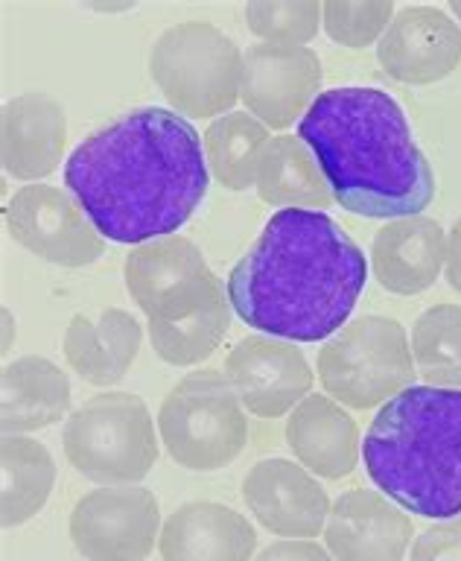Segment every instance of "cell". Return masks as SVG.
I'll use <instances>...</instances> for the list:
<instances>
[{
    "label": "cell",
    "mask_w": 461,
    "mask_h": 561,
    "mask_svg": "<svg viewBox=\"0 0 461 561\" xmlns=\"http://www.w3.org/2000/svg\"><path fill=\"white\" fill-rule=\"evenodd\" d=\"M65 187L105 240L170 237L208 193L205 140L170 108H131L70 152Z\"/></svg>",
    "instance_id": "6da1fadb"
},
{
    "label": "cell",
    "mask_w": 461,
    "mask_h": 561,
    "mask_svg": "<svg viewBox=\"0 0 461 561\" xmlns=\"http://www.w3.org/2000/svg\"><path fill=\"white\" fill-rule=\"evenodd\" d=\"M368 263L324 210L284 208L228 272V298L249 328L289 342H319L348 324Z\"/></svg>",
    "instance_id": "7a4b0ae2"
},
{
    "label": "cell",
    "mask_w": 461,
    "mask_h": 561,
    "mask_svg": "<svg viewBox=\"0 0 461 561\" xmlns=\"http://www.w3.org/2000/svg\"><path fill=\"white\" fill-rule=\"evenodd\" d=\"M333 199L368 219L418 217L436 196V175L420 152L406 114L380 88L322 91L298 123Z\"/></svg>",
    "instance_id": "3957f363"
},
{
    "label": "cell",
    "mask_w": 461,
    "mask_h": 561,
    "mask_svg": "<svg viewBox=\"0 0 461 561\" xmlns=\"http://www.w3.org/2000/svg\"><path fill=\"white\" fill-rule=\"evenodd\" d=\"M368 477L427 520L461 515V389L410 386L380 407L362 442Z\"/></svg>",
    "instance_id": "277c9868"
},
{
    "label": "cell",
    "mask_w": 461,
    "mask_h": 561,
    "mask_svg": "<svg viewBox=\"0 0 461 561\" xmlns=\"http://www.w3.org/2000/svg\"><path fill=\"white\" fill-rule=\"evenodd\" d=\"M149 73L182 117L231 114L243 85V53L208 21H184L158 35Z\"/></svg>",
    "instance_id": "5b68a950"
},
{
    "label": "cell",
    "mask_w": 461,
    "mask_h": 561,
    "mask_svg": "<svg viewBox=\"0 0 461 561\" xmlns=\"http://www.w3.org/2000/svg\"><path fill=\"white\" fill-rule=\"evenodd\" d=\"M68 462L100 485H138L158 459L155 421L138 394H94L61 430Z\"/></svg>",
    "instance_id": "8992f818"
},
{
    "label": "cell",
    "mask_w": 461,
    "mask_h": 561,
    "mask_svg": "<svg viewBox=\"0 0 461 561\" xmlns=\"http://www.w3.org/2000/svg\"><path fill=\"white\" fill-rule=\"evenodd\" d=\"M319 377L350 410L389 403L418 377L406 328L389 316H359L322 345Z\"/></svg>",
    "instance_id": "52a82bcc"
},
{
    "label": "cell",
    "mask_w": 461,
    "mask_h": 561,
    "mask_svg": "<svg viewBox=\"0 0 461 561\" xmlns=\"http://www.w3.org/2000/svg\"><path fill=\"white\" fill-rule=\"evenodd\" d=\"M158 433L173 462L187 471H219L243 454L249 421L231 380L205 368L170 389L158 412Z\"/></svg>",
    "instance_id": "ba28073f"
},
{
    "label": "cell",
    "mask_w": 461,
    "mask_h": 561,
    "mask_svg": "<svg viewBox=\"0 0 461 561\" xmlns=\"http://www.w3.org/2000/svg\"><path fill=\"white\" fill-rule=\"evenodd\" d=\"M123 275L129 296L147 313L149 324L187 322L228 296L226 280L210 272L199 245L182 234L135 245Z\"/></svg>",
    "instance_id": "9c48e42d"
},
{
    "label": "cell",
    "mask_w": 461,
    "mask_h": 561,
    "mask_svg": "<svg viewBox=\"0 0 461 561\" xmlns=\"http://www.w3.org/2000/svg\"><path fill=\"white\" fill-rule=\"evenodd\" d=\"M161 529L155 494L143 485H103L70 512V541L85 561H147Z\"/></svg>",
    "instance_id": "30bf717a"
},
{
    "label": "cell",
    "mask_w": 461,
    "mask_h": 561,
    "mask_svg": "<svg viewBox=\"0 0 461 561\" xmlns=\"http://www.w3.org/2000/svg\"><path fill=\"white\" fill-rule=\"evenodd\" d=\"M9 234L26 252L59 266H88L103 257L105 237L79 208V202L53 184H26L3 210Z\"/></svg>",
    "instance_id": "8fae6325"
},
{
    "label": "cell",
    "mask_w": 461,
    "mask_h": 561,
    "mask_svg": "<svg viewBox=\"0 0 461 561\" xmlns=\"http://www.w3.org/2000/svg\"><path fill=\"white\" fill-rule=\"evenodd\" d=\"M322 94V61L310 47L252 44L243 56L240 96L249 112L272 129L301 123Z\"/></svg>",
    "instance_id": "7c38bea8"
},
{
    "label": "cell",
    "mask_w": 461,
    "mask_h": 561,
    "mask_svg": "<svg viewBox=\"0 0 461 561\" xmlns=\"http://www.w3.org/2000/svg\"><path fill=\"white\" fill-rule=\"evenodd\" d=\"M226 377L243 407L261 419H278L304 401L313 371L296 342L254 333L231 348Z\"/></svg>",
    "instance_id": "4fadbf2b"
},
{
    "label": "cell",
    "mask_w": 461,
    "mask_h": 561,
    "mask_svg": "<svg viewBox=\"0 0 461 561\" xmlns=\"http://www.w3.org/2000/svg\"><path fill=\"white\" fill-rule=\"evenodd\" d=\"M243 500L257 524L280 538H315L333 508L313 473L289 459L254 465L243 480Z\"/></svg>",
    "instance_id": "5bb4252c"
},
{
    "label": "cell",
    "mask_w": 461,
    "mask_h": 561,
    "mask_svg": "<svg viewBox=\"0 0 461 561\" xmlns=\"http://www.w3.org/2000/svg\"><path fill=\"white\" fill-rule=\"evenodd\" d=\"M377 59L403 85L441 82L459 68L461 26L436 7L403 9L380 38Z\"/></svg>",
    "instance_id": "9a60e30c"
},
{
    "label": "cell",
    "mask_w": 461,
    "mask_h": 561,
    "mask_svg": "<svg viewBox=\"0 0 461 561\" xmlns=\"http://www.w3.org/2000/svg\"><path fill=\"white\" fill-rule=\"evenodd\" d=\"M324 541L336 561H403L412 517L383 491H345L331 508Z\"/></svg>",
    "instance_id": "2e32d148"
},
{
    "label": "cell",
    "mask_w": 461,
    "mask_h": 561,
    "mask_svg": "<svg viewBox=\"0 0 461 561\" xmlns=\"http://www.w3.org/2000/svg\"><path fill=\"white\" fill-rule=\"evenodd\" d=\"M65 138V108L47 91H26L0 112V158L15 179L35 182L50 175L61 161Z\"/></svg>",
    "instance_id": "e0dca14e"
},
{
    "label": "cell",
    "mask_w": 461,
    "mask_h": 561,
    "mask_svg": "<svg viewBox=\"0 0 461 561\" xmlns=\"http://www.w3.org/2000/svg\"><path fill=\"white\" fill-rule=\"evenodd\" d=\"M158 550L164 561H252L257 533L234 508L193 500L166 517Z\"/></svg>",
    "instance_id": "ac0fdd59"
},
{
    "label": "cell",
    "mask_w": 461,
    "mask_h": 561,
    "mask_svg": "<svg viewBox=\"0 0 461 561\" xmlns=\"http://www.w3.org/2000/svg\"><path fill=\"white\" fill-rule=\"evenodd\" d=\"M377 280L397 296H418L436 284L447 266V234L433 217L392 219L377 231L371 245Z\"/></svg>",
    "instance_id": "d6986e66"
},
{
    "label": "cell",
    "mask_w": 461,
    "mask_h": 561,
    "mask_svg": "<svg viewBox=\"0 0 461 561\" xmlns=\"http://www.w3.org/2000/svg\"><path fill=\"white\" fill-rule=\"evenodd\" d=\"M287 445L307 471L324 480L348 477L359 462L357 421L324 394H310L287 421Z\"/></svg>",
    "instance_id": "ffe728a7"
},
{
    "label": "cell",
    "mask_w": 461,
    "mask_h": 561,
    "mask_svg": "<svg viewBox=\"0 0 461 561\" xmlns=\"http://www.w3.org/2000/svg\"><path fill=\"white\" fill-rule=\"evenodd\" d=\"M140 340L143 331L126 310L108 307L96 322L77 313L65 331V357L88 383L114 386L120 383L138 357Z\"/></svg>",
    "instance_id": "44dd1931"
},
{
    "label": "cell",
    "mask_w": 461,
    "mask_h": 561,
    "mask_svg": "<svg viewBox=\"0 0 461 561\" xmlns=\"http://www.w3.org/2000/svg\"><path fill=\"white\" fill-rule=\"evenodd\" d=\"M70 407V380L56 363L21 357L0 375V427L3 436L50 427Z\"/></svg>",
    "instance_id": "7402d4cb"
},
{
    "label": "cell",
    "mask_w": 461,
    "mask_h": 561,
    "mask_svg": "<svg viewBox=\"0 0 461 561\" xmlns=\"http://www.w3.org/2000/svg\"><path fill=\"white\" fill-rule=\"evenodd\" d=\"M257 193L266 205L280 210H327L336 202L313 149L292 135L269 140L257 170Z\"/></svg>",
    "instance_id": "603a6c76"
},
{
    "label": "cell",
    "mask_w": 461,
    "mask_h": 561,
    "mask_svg": "<svg viewBox=\"0 0 461 561\" xmlns=\"http://www.w3.org/2000/svg\"><path fill=\"white\" fill-rule=\"evenodd\" d=\"M56 482L50 450L26 436H3L0 442V524H26L38 515Z\"/></svg>",
    "instance_id": "cb8c5ba5"
},
{
    "label": "cell",
    "mask_w": 461,
    "mask_h": 561,
    "mask_svg": "<svg viewBox=\"0 0 461 561\" xmlns=\"http://www.w3.org/2000/svg\"><path fill=\"white\" fill-rule=\"evenodd\" d=\"M266 147H269V129L249 112L222 114L205 131L208 170L228 191H245L257 184V170Z\"/></svg>",
    "instance_id": "d4e9b609"
},
{
    "label": "cell",
    "mask_w": 461,
    "mask_h": 561,
    "mask_svg": "<svg viewBox=\"0 0 461 561\" xmlns=\"http://www.w3.org/2000/svg\"><path fill=\"white\" fill-rule=\"evenodd\" d=\"M412 357L418 375L438 389H461V307L436 305L412 328Z\"/></svg>",
    "instance_id": "484cf974"
},
{
    "label": "cell",
    "mask_w": 461,
    "mask_h": 561,
    "mask_svg": "<svg viewBox=\"0 0 461 561\" xmlns=\"http://www.w3.org/2000/svg\"><path fill=\"white\" fill-rule=\"evenodd\" d=\"M231 313H234V305H231V298L222 296L205 313L193 316L187 322L149 324L152 348L170 366H193L217 351V345L231 328Z\"/></svg>",
    "instance_id": "4316f807"
},
{
    "label": "cell",
    "mask_w": 461,
    "mask_h": 561,
    "mask_svg": "<svg viewBox=\"0 0 461 561\" xmlns=\"http://www.w3.org/2000/svg\"><path fill=\"white\" fill-rule=\"evenodd\" d=\"M245 21L266 44L301 47L319 33L324 15L315 0H252L245 7Z\"/></svg>",
    "instance_id": "83f0119b"
},
{
    "label": "cell",
    "mask_w": 461,
    "mask_h": 561,
    "mask_svg": "<svg viewBox=\"0 0 461 561\" xmlns=\"http://www.w3.org/2000/svg\"><path fill=\"white\" fill-rule=\"evenodd\" d=\"M324 30L345 47H368L383 38L394 21L392 0H327L322 7Z\"/></svg>",
    "instance_id": "f1b7e54d"
},
{
    "label": "cell",
    "mask_w": 461,
    "mask_h": 561,
    "mask_svg": "<svg viewBox=\"0 0 461 561\" xmlns=\"http://www.w3.org/2000/svg\"><path fill=\"white\" fill-rule=\"evenodd\" d=\"M410 561H461V515L424 529L412 543Z\"/></svg>",
    "instance_id": "f546056e"
},
{
    "label": "cell",
    "mask_w": 461,
    "mask_h": 561,
    "mask_svg": "<svg viewBox=\"0 0 461 561\" xmlns=\"http://www.w3.org/2000/svg\"><path fill=\"white\" fill-rule=\"evenodd\" d=\"M257 561H336L331 550L322 543L307 541V538H289V541H275L257 556Z\"/></svg>",
    "instance_id": "4dcf8cb0"
},
{
    "label": "cell",
    "mask_w": 461,
    "mask_h": 561,
    "mask_svg": "<svg viewBox=\"0 0 461 561\" xmlns=\"http://www.w3.org/2000/svg\"><path fill=\"white\" fill-rule=\"evenodd\" d=\"M447 280L450 287L461 293V217L456 219L450 234H447Z\"/></svg>",
    "instance_id": "1f68e13d"
},
{
    "label": "cell",
    "mask_w": 461,
    "mask_h": 561,
    "mask_svg": "<svg viewBox=\"0 0 461 561\" xmlns=\"http://www.w3.org/2000/svg\"><path fill=\"white\" fill-rule=\"evenodd\" d=\"M450 9H453L456 15H459V21H461V0H450Z\"/></svg>",
    "instance_id": "d6a6232c"
}]
</instances>
